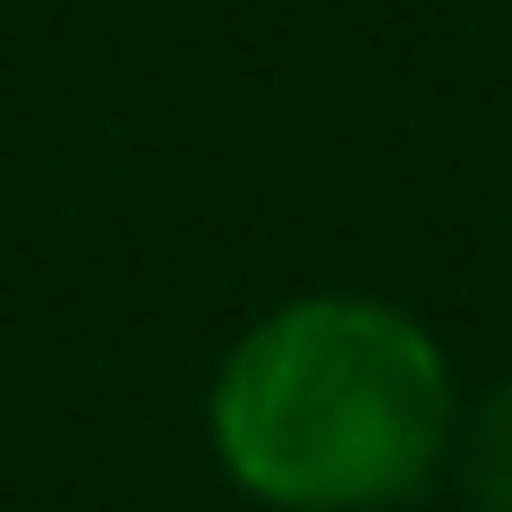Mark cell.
<instances>
[{"label": "cell", "mask_w": 512, "mask_h": 512, "mask_svg": "<svg viewBox=\"0 0 512 512\" xmlns=\"http://www.w3.org/2000/svg\"><path fill=\"white\" fill-rule=\"evenodd\" d=\"M453 444L444 350L384 299H291L214 376V453L282 512H376Z\"/></svg>", "instance_id": "6da1fadb"}, {"label": "cell", "mask_w": 512, "mask_h": 512, "mask_svg": "<svg viewBox=\"0 0 512 512\" xmlns=\"http://www.w3.org/2000/svg\"><path fill=\"white\" fill-rule=\"evenodd\" d=\"M470 495L487 512H512V384L478 410V427H470Z\"/></svg>", "instance_id": "7a4b0ae2"}]
</instances>
